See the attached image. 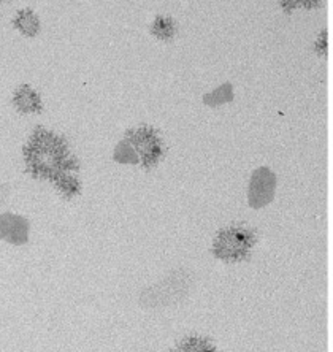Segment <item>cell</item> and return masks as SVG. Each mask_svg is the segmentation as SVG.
<instances>
[{
  "label": "cell",
  "mask_w": 333,
  "mask_h": 352,
  "mask_svg": "<svg viewBox=\"0 0 333 352\" xmlns=\"http://www.w3.org/2000/svg\"><path fill=\"white\" fill-rule=\"evenodd\" d=\"M191 287L192 274L186 270H178L144 289L140 302L147 309H162L180 303L189 294Z\"/></svg>",
  "instance_id": "1"
},
{
  "label": "cell",
  "mask_w": 333,
  "mask_h": 352,
  "mask_svg": "<svg viewBox=\"0 0 333 352\" xmlns=\"http://www.w3.org/2000/svg\"><path fill=\"white\" fill-rule=\"evenodd\" d=\"M253 243L254 238L248 230H222L215 241V256L224 262H240L249 254Z\"/></svg>",
  "instance_id": "2"
},
{
  "label": "cell",
  "mask_w": 333,
  "mask_h": 352,
  "mask_svg": "<svg viewBox=\"0 0 333 352\" xmlns=\"http://www.w3.org/2000/svg\"><path fill=\"white\" fill-rule=\"evenodd\" d=\"M275 195V175L267 168L254 172L249 184V204L253 208H262L268 205Z\"/></svg>",
  "instance_id": "3"
},
{
  "label": "cell",
  "mask_w": 333,
  "mask_h": 352,
  "mask_svg": "<svg viewBox=\"0 0 333 352\" xmlns=\"http://www.w3.org/2000/svg\"><path fill=\"white\" fill-rule=\"evenodd\" d=\"M135 149H137L138 157L142 159L144 165H154L159 157L162 156V144L160 140L155 137V133L149 129H142L135 132L132 140Z\"/></svg>",
  "instance_id": "4"
},
{
  "label": "cell",
  "mask_w": 333,
  "mask_h": 352,
  "mask_svg": "<svg viewBox=\"0 0 333 352\" xmlns=\"http://www.w3.org/2000/svg\"><path fill=\"white\" fill-rule=\"evenodd\" d=\"M176 352H216V351L213 348L210 341L199 338V336H192V338L184 340L183 343L178 346V351Z\"/></svg>",
  "instance_id": "5"
},
{
  "label": "cell",
  "mask_w": 333,
  "mask_h": 352,
  "mask_svg": "<svg viewBox=\"0 0 333 352\" xmlns=\"http://www.w3.org/2000/svg\"><path fill=\"white\" fill-rule=\"evenodd\" d=\"M14 23H17L18 29H21V32L25 35H35L39 30V19L30 12H21Z\"/></svg>",
  "instance_id": "6"
},
{
  "label": "cell",
  "mask_w": 333,
  "mask_h": 352,
  "mask_svg": "<svg viewBox=\"0 0 333 352\" xmlns=\"http://www.w3.org/2000/svg\"><path fill=\"white\" fill-rule=\"evenodd\" d=\"M17 103L21 110L24 111H35L40 108V102H39V97L34 94L32 91L28 89V87H24V89H21L17 96Z\"/></svg>",
  "instance_id": "7"
},
{
  "label": "cell",
  "mask_w": 333,
  "mask_h": 352,
  "mask_svg": "<svg viewBox=\"0 0 333 352\" xmlns=\"http://www.w3.org/2000/svg\"><path fill=\"white\" fill-rule=\"evenodd\" d=\"M227 91H230V85H228V86H227V85L222 86L221 89H217V91L213 92V94L206 96V97H205V102H206V100H211V98H217V100L215 102V105H216V103H222V102L230 100V98H232V92H228V94H227Z\"/></svg>",
  "instance_id": "8"
}]
</instances>
